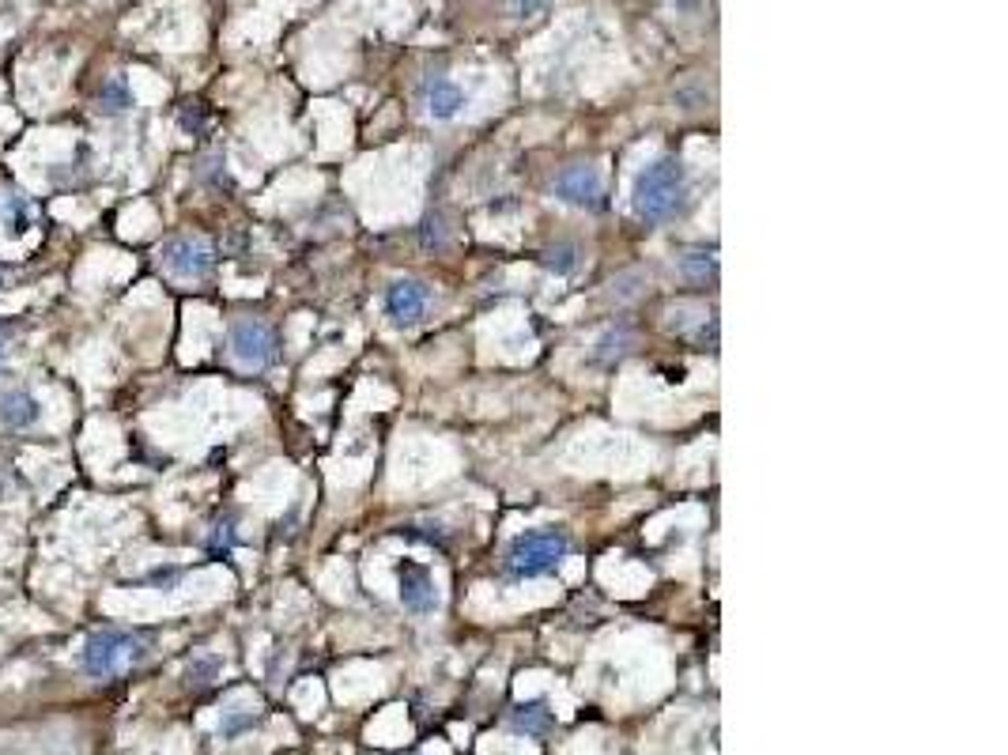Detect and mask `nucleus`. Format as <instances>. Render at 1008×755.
<instances>
[{
  "label": "nucleus",
  "mask_w": 1008,
  "mask_h": 755,
  "mask_svg": "<svg viewBox=\"0 0 1008 755\" xmlns=\"http://www.w3.org/2000/svg\"><path fill=\"white\" fill-rule=\"evenodd\" d=\"M687 204V171L680 159H658V163L642 166L639 177H635V190H631V208L639 212L642 219H672L676 212H684Z\"/></svg>",
  "instance_id": "f257e3e1"
},
{
  "label": "nucleus",
  "mask_w": 1008,
  "mask_h": 755,
  "mask_svg": "<svg viewBox=\"0 0 1008 755\" xmlns=\"http://www.w3.org/2000/svg\"><path fill=\"white\" fill-rule=\"evenodd\" d=\"M148 657V643L132 630H95L91 638L84 643V654H79V665H84L87 677L106 680V677H118V672L132 669Z\"/></svg>",
  "instance_id": "f03ea898"
},
{
  "label": "nucleus",
  "mask_w": 1008,
  "mask_h": 755,
  "mask_svg": "<svg viewBox=\"0 0 1008 755\" xmlns=\"http://www.w3.org/2000/svg\"><path fill=\"white\" fill-rule=\"evenodd\" d=\"M571 537L563 529H525L507 548V571L514 579H541L567 559Z\"/></svg>",
  "instance_id": "7ed1b4c3"
},
{
  "label": "nucleus",
  "mask_w": 1008,
  "mask_h": 755,
  "mask_svg": "<svg viewBox=\"0 0 1008 755\" xmlns=\"http://www.w3.org/2000/svg\"><path fill=\"white\" fill-rule=\"evenodd\" d=\"M227 352L242 370H264L277 359V333L261 317H238L227 328Z\"/></svg>",
  "instance_id": "20e7f679"
},
{
  "label": "nucleus",
  "mask_w": 1008,
  "mask_h": 755,
  "mask_svg": "<svg viewBox=\"0 0 1008 755\" xmlns=\"http://www.w3.org/2000/svg\"><path fill=\"white\" fill-rule=\"evenodd\" d=\"M159 265L171 272L174 280H205L216 269V250L208 238L200 235H174L159 250Z\"/></svg>",
  "instance_id": "39448f33"
},
{
  "label": "nucleus",
  "mask_w": 1008,
  "mask_h": 755,
  "mask_svg": "<svg viewBox=\"0 0 1008 755\" xmlns=\"http://www.w3.org/2000/svg\"><path fill=\"white\" fill-rule=\"evenodd\" d=\"M552 190H555V197L563 204H571V208H600V201H605V177H600L597 166L574 163L555 174Z\"/></svg>",
  "instance_id": "423d86ee"
},
{
  "label": "nucleus",
  "mask_w": 1008,
  "mask_h": 755,
  "mask_svg": "<svg viewBox=\"0 0 1008 755\" xmlns=\"http://www.w3.org/2000/svg\"><path fill=\"white\" fill-rule=\"evenodd\" d=\"M431 306V288L423 280L401 277L386 288V314L393 325H415Z\"/></svg>",
  "instance_id": "0eeeda50"
},
{
  "label": "nucleus",
  "mask_w": 1008,
  "mask_h": 755,
  "mask_svg": "<svg viewBox=\"0 0 1008 755\" xmlns=\"http://www.w3.org/2000/svg\"><path fill=\"white\" fill-rule=\"evenodd\" d=\"M401 604L409 612H415V616H427V612L438 608L435 579H431L423 567H412V563L401 567Z\"/></svg>",
  "instance_id": "6e6552de"
},
{
  "label": "nucleus",
  "mask_w": 1008,
  "mask_h": 755,
  "mask_svg": "<svg viewBox=\"0 0 1008 755\" xmlns=\"http://www.w3.org/2000/svg\"><path fill=\"white\" fill-rule=\"evenodd\" d=\"M423 106L435 121H454L465 106V91L462 84H454L449 76H431L423 84Z\"/></svg>",
  "instance_id": "1a4fd4ad"
},
{
  "label": "nucleus",
  "mask_w": 1008,
  "mask_h": 755,
  "mask_svg": "<svg viewBox=\"0 0 1008 755\" xmlns=\"http://www.w3.org/2000/svg\"><path fill=\"white\" fill-rule=\"evenodd\" d=\"M42 420V405L34 401L26 389H12V393L0 397V423L15 431H31Z\"/></svg>",
  "instance_id": "9d476101"
},
{
  "label": "nucleus",
  "mask_w": 1008,
  "mask_h": 755,
  "mask_svg": "<svg viewBox=\"0 0 1008 755\" xmlns=\"http://www.w3.org/2000/svg\"><path fill=\"white\" fill-rule=\"evenodd\" d=\"M676 269L684 272L687 280L706 283V280H714V277H718V257H714V254H706V250L680 254V257H676Z\"/></svg>",
  "instance_id": "9b49d317"
},
{
  "label": "nucleus",
  "mask_w": 1008,
  "mask_h": 755,
  "mask_svg": "<svg viewBox=\"0 0 1008 755\" xmlns=\"http://www.w3.org/2000/svg\"><path fill=\"white\" fill-rule=\"evenodd\" d=\"M132 106V87L126 76H110L106 84L99 87V110L102 114H121Z\"/></svg>",
  "instance_id": "f8f14e48"
},
{
  "label": "nucleus",
  "mask_w": 1008,
  "mask_h": 755,
  "mask_svg": "<svg viewBox=\"0 0 1008 755\" xmlns=\"http://www.w3.org/2000/svg\"><path fill=\"white\" fill-rule=\"evenodd\" d=\"M541 261H544L548 272H555V277H571L582 261V250L574 242H555V246H548Z\"/></svg>",
  "instance_id": "ddd939ff"
},
{
  "label": "nucleus",
  "mask_w": 1008,
  "mask_h": 755,
  "mask_svg": "<svg viewBox=\"0 0 1008 755\" xmlns=\"http://www.w3.org/2000/svg\"><path fill=\"white\" fill-rule=\"evenodd\" d=\"M510 725L521 730V733H529V736H544L548 730H552V714H548L541 703H529V707H518L514 714H510Z\"/></svg>",
  "instance_id": "4468645a"
},
{
  "label": "nucleus",
  "mask_w": 1008,
  "mask_h": 755,
  "mask_svg": "<svg viewBox=\"0 0 1008 755\" xmlns=\"http://www.w3.org/2000/svg\"><path fill=\"white\" fill-rule=\"evenodd\" d=\"M631 348H635V333H631V328H624V325L620 328H608V333L597 341V359L600 363H616V359H624V355L631 352Z\"/></svg>",
  "instance_id": "2eb2a0df"
},
{
  "label": "nucleus",
  "mask_w": 1008,
  "mask_h": 755,
  "mask_svg": "<svg viewBox=\"0 0 1008 755\" xmlns=\"http://www.w3.org/2000/svg\"><path fill=\"white\" fill-rule=\"evenodd\" d=\"M642 288H647V277H642V272H624V277L613 280V291H608V295L616 302H631L642 295Z\"/></svg>",
  "instance_id": "dca6fc26"
},
{
  "label": "nucleus",
  "mask_w": 1008,
  "mask_h": 755,
  "mask_svg": "<svg viewBox=\"0 0 1008 755\" xmlns=\"http://www.w3.org/2000/svg\"><path fill=\"white\" fill-rule=\"evenodd\" d=\"M34 224V212L26 201H8V235L12 238H23L26 230Z\"/></svg>",
  "instance_id": "f3484780"
},
{
  "label": "nucleus",
  "mask_w": 1008,
  "mask_h": 755,
  "mask_svg": "<svg viewBox=\"0 0 1008 755\" xmlns=\"http://www.w3.org/2000/svg\"><path fill=\"white\" fill-rule=\"evenodd\" d=\"M4 355H8V348H4V336H0V367H4Z\"/></svg>",
  "instance_id": "a211bd4d"
}]
</instances>
